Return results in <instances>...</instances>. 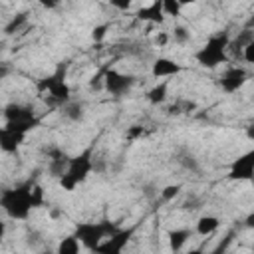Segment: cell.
Masks as SVG:
<instances>
[{
    "instance_id": "6da1fadb",
    "label": "cell",
    "mask_w": 254,
    "mask_h": 254,
    "mask_svg": "<svg viewBox=\"0 0 254 254\" xmlns=\"http://www.w3.org/2000/svg\"><path fill=\"white\" fill-rule=\"evenodd\" d=\"M40 206H44V189L32 179L0 192V208L14 220H26Z\"/></svg>"
},
{
    "instance_id": "7a4b0ae2",
    "label": "cell",
    "mask_w": 254,
    "mask_h": 254,
    "mask_svg": "<svg viewBox=\"0 0 254 254\" xmlns=\"http://www.w3.org/2000/svg\"><path fill=\"white\" fill-rule=\"evenodd\" d=\"M95 167V161H93V145L85 147L79 155L71 157L67 161V167L64 171V175L60 177V187L64 190H73L77 185H81L89 173L93 171Z\"/></svg>"
},
{
    "instance_id": "3957f363",
    "label": "cell",
    "mask_w": 254,
    "mask_h": 254,
    "mask_svg": "<svg viewBox=\"0 0 254 254\" xmlns=\"http://www.w3.org/2000/svg\"><path fill=\"white\" fill-rule=\"evenodd\" d=\"M228 42H230V36L226 32H218V34L210 36L206 40V44L194 52L196 64H200L202 67H210V69L220 64H226L228 62V54H226Z\"/></svg>"
},
{
    "instance_id": "277c9868",
    "label": "cell",
    "mask_w": 254,
    "mask_h": 254,
    "mask_svg": "<svg viewBox=\"0 0 254 254\" xmlns=\"http://www.w3.org/2000/svg\"><path fill=\"white\" fill-rule=\"evenodd\" d=\"M119 226L111 220H97V222H77L73 236L79 240V244H83L87 250H93L107 238L111 236Z\"/></svg>"
},
{
    "instance_id": "5b68a950",
    "label": "cell",
    "mask_w": 254,
    "mask_h": 254,
    "mask_svg": "<svg viewBox=\"0 0 254 254\" xmlns=\"http://www.w3.org/2000/svg\"><path fill=\"white\" fill-rule=\"evenodd\" d=\"M2 115L6 119V127L28 135L32 129H36L40 125V119L36 117V111L32 105H24V103H8L2 109Z\"/></svg>"
},
{
    "instance_id": "8992f818",
    "label": "cell",
    "mask_w": 254,
    "mask_h": 254,
    "mask_svg": "<svg viewBox=\"0 0 254 254\" xmlns=\"http://www.w3.org/2000/svg\"><path fill=\"white\" fill-rule=\"evenodd\" d=\"M38 89L40 91H48L54 101H60V103L65 101L67 103V99H69V85L65 83V65L60 64L52 75H48L46 79H42L38 83Z\"/></svg>"
},
{
    "instance_id": "52a82bcc",
    "label": "cell",
    "mask_w": 254,
    "mask_h": 254,
    "mask_svg": "<svg viewBox=\"0 0 254 254\" xmlns=\"http://www.w3.org/2000/svg\"><path fill=\"white\" fill-rule=\"evenodd\" d=\"M133 232H135V226H129V228H117L111 236H107L97 248H95V254H123V248L129 244V240L133 238Z\"/></svg>"
},
{
    "instance_id": "ba28073f",
    "label": "cell",
    "mask_w": 254,
    "mask_h": 254,
    "mask_svg": "<svg viewBox=\"0 0 254 254\" xmlns=\"http://www.w3.org/2000/svg\"><path fill=\"white\" fill-rule=\"evenodd\" d=\"M135 83V77L131 73H123L117 69H105L103 71V87L111 95H123L127 93Z\"/></svg>"
},
{
    "instance_id": "9c48e42d",
    "label": "cell",
    "mask_w": 254,
    "mask_h": 254,
    "mask_svg": "<svg viewBox=\"0 0 254 254\" xmlns=\"http://www.w3.org/2000/svg\"><path fill=\"white\" fill-rule=\"evenodd\" d=\"M248 79V71L240 65H228L224 69V73L220 75V87L226 93H236L238 89H242V85Z\"/></svg>"
},
{
    "instance_id": "30bf717a",
    "label": "cell",
    "mask_w": 254,
    "mask_h": 254,
    "mask_svg": "<svg viewBox=\"0 0 254 254\" xmlns=\"http://www.w3.org/2000/svg\"><path fill=\"white\" fill-rule=\"evenodd\" d=\"M254 173V151H246L244 155H240L238 159L232 161L230 171H228V179L232 181H250Z\"/></svg>"
},
{
    "instance_id": "8fae6325",
    "label": "cell",
    "mask_w": 254,
    "mask_h": 254,
    "mask_svg": "<svg viewBox=\"0 0 254 254\" xmlns=\"http://www.w3.org/2000/svg\"><path fill=\"white\" fill-rule=\"evenodd\" d=\"M26 141V135L24 133H18L10 127H0V151L2 153H18V149L22 147V143Z\"/></svg>"
},
{
    "instance_id": "7c38bea8",
    "label": "cell",
    "mask_w": 254,
    "mask_h": 254,
    "mask_svg": "<svg viewBox=\"0 0 254 254\" xmlns=\"http://www.w3.org/2000/svg\"><path fill=\"white\" fill-rule=\"evenodd\" d=\"M181 71H183V65L177 64L171 58H157L153 62V67H151L153 77H173V75H177Z\"/></svg>"
},
{
    "instance_id": "4fadbf2b",
    "label": "cell",
    "mask_w": 254,
    "mask_h": 254,
    "mask_svg": "<svg viewBox=\"0 0 254 254\" xmlns=\"http://www.w3.org/2000/svg\"><path fill=\"white\" fill-rule=\"evenodd\" d=\"M192 236V230L190 228H171L167 232V240H169V248L173 254L181 252L185 248V244L190 240Z\"/></svg>"
},
{
    "instance_id": "5bb4252c",
    "label": "cell",
    "mask_w": 254,
    "mask_h": 254,
    "mask_svg": "<svg viewBox=\"0 0 254 254\" xmlns=\"http://www.w3.org/2000/svg\"><path fill=\"white\" fill-rule=\"evenodd\" d=\"M137 18L139 20H145V22H155V24H161L165 20V14H163V4L161 2H153L151 6H143L139 12H137Z\"/></svg>"
},
{
    "instance_id": "9a60e30c",
    "label": "cell",
    "mask_w": 254,
    "mask_h": 254,
    "mask_svg": "<svg viewBox=\"0 0 254 254\" xmlns=\"http://www.w3.org/2000/svg\"><path fill=\"white\" fill-rule=\"evenodd\" d=\"M218 226H220V220H218V216H214V214H204V216H200V218L196 220V232H198L200 236H208V234L216 232Z\"/></svg>"
},
{
    "instance_id": "2e32d148",
    "label": "cell",
    "mask_w": 254,
    "mask_h": 254,
    "mask_svg": "<svg viewBox=\"0 0 254 254\" xmlns=\"http://www.w3.org/2000/svg\"><path fill=\"white\" fill-rule=\"evenodd\" d=\"M67 161L69 157L65 153H60V151H52V159H50V173L54 177H62L65 167H67Z\"/></svg>"
},
{
    "instance_id": "e0dca14e",
    "label": "cell",
    "mask_w": 254,
    "mask_h": 254,
    "mask_svg": "<svg viewBox=\"0 0 254 254\" xmlns=\"http://www.w3.org/2000/svg\"><path fill=\"white\" fill-rule=\"evenodd\" d=\"M56 254H79V240H77L73 234L64 236V238L58 242Z\"/></svg>"
},
{
    "instance_id": "ac0fdd59",
    "label": "cell",
    "mask_w": 254,
    "mask_h": 254,
    "mask_svg": "<svg viewBox=\"0 0 254 254\" xmlns=\"http://www.w3.org/2000/svg\"><path fill=\"white\" fill-rule=\"evenodd\" d=\"M167 89H169V81H161V83H157L155 87H151V89L147 91L149 103H153V105L163 103V101L167 99Z\"/></svg>"
},
{
    "instance_id": "d6986e66",
    "label": "cell",
    "mask_w": 254,
    "mask_h": 254,
    "mask_svg": "<svg viewBox=\"0 0 254 254\" xmlns=\"http://www.w3.org/2000/svg\"><path fill=\"white\" fill-rule=\"evenodd\" d=\"M64 115L67 119H71V121H79L83 117V103H79V101H67L64 105Z\"/></svg>"
},
{
    "instance_id": "ffe728a7",
    "label": "cell",
    "mask_w": 254,
    "mask_h": 254,
    "mask_svg": "<svg viewBox=\"0 0 254 254\" xmlns=\"http://www.w3.org/2000/svg\"><path fill=\"white\" fill-rule=\"evenodd\" d=\"M26 22H28V14H18V16H14V18L6 24L4 32H6V34H14V32H18Z\"/></svg>"
},
{
    "instance_id": "44dd1931",
    "label": "cell",
    "mask_w": 254,
    "mask_h": 254,
    "mask_svg": "<svg viewBox=\"0 0 254 254\" xmlns=\"http://www.w3.org/2000/svg\"><path fill=\"white\" fill-rule=\"evenodd\" d=\"M161 4H163V14L165 16H179L181 14V2H177V0H161Z\"/></svg>"
},
{
    "instance_id": "7402d4cb",
    "label": "cell",
    "mask_w": 254,
    "mask_h": 254,
    "mask_svg": "<svg viewBox=\"0 0 254 254\" xmlns=\"http://www.w3.org/2000/svg\"><path fill=\"white\" fill-rule=\"evenodd\" d=\"M179 192H181V185H167V187L161 190V198H163V200H171V198H175Z\"/></svg>"
},
{
    "instance_id": "603a6c76",
    "label": "cell",
    "mask_w": 254,
    "mask_h": 254,
    "mask_svg": "<svg viewBox=\"0 0 254 254\" xmlns=\"http://www.w3.org/2000/svg\"><path fill=\"white\" fill-rule=\"evenodd\" d=\"M230 238H232V234H228L212 252H208V254H226V250H228V244H230Z\"/></svg>"
},
{
    "instance_id": "cb8c5ba5",
    "label": "cell",
    "mask_w": 254,
    "mask_h": 254,
    "mask_svg": "<svg viewBox=\"0 0 254 254\" xmlns=\"http://www.w3.org/2000/svg\"><path fill=\"white\" fill-rule=\"evenodd\" d=\"M175 40H177V42H181V44H183V42H187V40H189V32H187V28L177 26V28H175Z\"/></svg>"
},
{
    "instance_id": "d4e9b609",
    "label": "cell",
    "mask_w": 254,
    "mask_h": 254,
    "mask_svg": "<svg viewBox=\"0 0 254 254\" xmlns=\"http://www.w3.org/2000/svg\"><path fill=\"white\" fill-rule=\"evenodd\" d=\"M242 52H244V54H242L244 62H246V64H252V62H254V42H252V44H248Z\"/></svg>"
},
{
    "instance_id": "484cf974",
    "label": "cell",
    "mask_w": 254,
    "mask_h": 254,
    "mask_svg": "<svg viewBox=\"0 0 254 254\" xmlns=\"http://www.w3.org/2000/svg\"><path fill=\"white\" fill-rule=\"evenodd\" d=\"M107 28H109L107 24H103V26H95V28H93V34H91V36H93V40H95V42L103 40V36H105V32H107Z\"/></svg>"
},
{
    "instance_id": "4316f807",
    "label": "cell",
    "mask_w": 254,
    "mask_h": 254,
    "mask_svg": "<svg viewBox=\"0 0 254 254\" xmlns=\"http://www.w3.org/2000/svg\"><path fill=\"white\" fill-rule=\"evenodd\" d=\"M137 135H141V129H139V127L135 125V127H133V129H131V131L127 133V137H129V139H135Z\"/></svg>"
},
{
    "instance_id": "83f0119b",
    "label": "cell",
    "mask_w": 254,
    "mask_h": 254,
    "mask_svg": "<svg viewBox=\"0 0 254 254\" xmlns=\"http://www.w3.org/2000/svg\"><path fill=\"white\" fill-rule=\"evenodd\" d=\"M4 234H6V222H2V220H0V240L4 238Z\"/></svg>"
}]
</instances>
